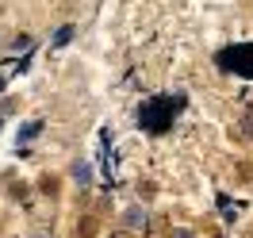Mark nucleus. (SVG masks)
Instances as JSON below:
<instances>
[{"label": "nucleus", "mask_w": 253, "mask_h": 238, "mask_svg": "<svg viewBox=\"0 0 253 238\" xmlns=\"http://www.w3.org/2000/svg\"><path fill=\"white\" fill-rule=\"evenodd\" d=\"M39 131H42V123L35 119V123H27V127H23V135H19V139H23V143H31V139L39 135Z\"/></svg>", "instance_id": "20e7f679"}, {"label": "nucleus", "mask_w": 253, "mask_h": 238, "mask_svg": "<svg viewBox=\"0 0 253 238\" xmlns=\"http://www.w3.org/2000/svg\"><path fill=\"white\" fill-rule=\"evenodd\" d=\"M180 108H184V96L180 93L176 96H154V100H146L138 108V127L150 131V135H165Z\"/></svg>", "instance_id": "f257e3e1"}, {"label": "nucleus", "mask_w": 253, "mask_h": 238, "mask_svg": "<svg viewBox=\"0 0 253 238\" xmlns=\"http://www.w3.org/2000/svg\"><path fill=\"white\" fill-rule=\"evenodd\" d=\"M123 223H126V227H134V231H146V211L130 207V211H123Z\"/></svg>", "instance_id": "7ed1b4c3"}, {"label": "nucleus", "mask_w": 253, "mask_h": 238, "mask_svg": "<svg viewBox=\"0 0 253 238\" xmlns=\"http://www.w3.org/2000/svg\"><path fill=\"white\" fill-rule=\"evenodd\" d=\"M69 35H73V27H62V31H58V39H54V47H65V43H69Z\"/></svg>", "instance_id": "423d86ee"}, {"label": "nucleus", "mask_w": 253, "mask_h": 238, "mask_svg": "<svg viewBox=\"0 0 253 238\" xmlns=\"http://www.w3.org/2000/svg\"><path fill=\"white\" fill-rule=\"evenodd\" d=\"M219 69L222 73H238V77H253V43H234V47L219 50Z\"/></svg>", "instance_id": "f03ea898"}, {"label": "nucleus", "mask_w": 253, "mask_h": 238, "mask_svg": "<svg viewBox=\"0 0 253 238\" xmlns=\"http://www.w3.org/2000/svg\"><path fill=\"white\" fill-rule=\"evenodd\" d=\"M173 238H192V235H188V231H176V235H173Z\"/></svg>", "instance_id": "0eeeda50"}, {"label": "nucleus", "mask_w": 253, "mask_h": 238, "mask_svg": "<svg viewBox=\"0 0 253 238\" xmlns=\"http://www.w3.org/2000/svg\"><path fill=\"white\" fill-rule=\"evenodd\" d=\"M73 177H77V181H92V169H88L84 161H77V165H73Z\"/></svg>", "instance_id": "39448f33"}]
</instances>
